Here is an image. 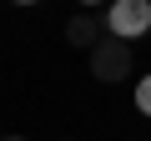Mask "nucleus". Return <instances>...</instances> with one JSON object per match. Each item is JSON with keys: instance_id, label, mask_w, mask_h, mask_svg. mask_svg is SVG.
Instances as JSON below:
<instances>
[{"instance_id": "obj_1", "label": "nucleus", "mask_w": 151, "mask_h": 141, "mask_svg": "<svg viewBox=\"0 0 151 141\" xmlns=\"http://www.w3.org/2000/svg\"><path fill=\"white\" fill-rule=\"evenodd\" d=\"M106 25H111L116 40H136V35H146V30H151V0H116L111 15H106Z\"/></svg>"}, {"instance_id": "obj_2", "label": "nucleus", "mask_w": 151, "mask_h": 141, "mask_svg": "<svg viewBox=\"0 0 151 141\" xmlns=\"http://www.w3.org/2000/svg\"><path fill=\"white\" fill-rule=\"evenodd\" d=\"M121 65H126V50H121V45H116V50H101V55H96V70H101V76H116Z\"/></svg>"}, {"instance_id": "obj_3", "label": "nucleus", "mask_w": 151, "mask_h": 141, "mask_svg": "<svg viewBox=\"0 0 151 141\" xmlns=\"http://www.w3.org/2000/svg\"><path fill=\"white\" fill-rule=\"evenodd\" d=\"M136 106L151 116V76H141V81H136Z\"/></svg>"}]
</instances>
